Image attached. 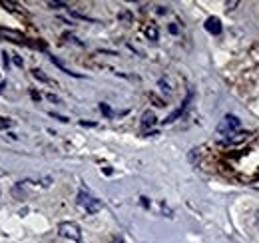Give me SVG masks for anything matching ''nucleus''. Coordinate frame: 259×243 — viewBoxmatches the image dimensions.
Instances as JSON below:
<instances>
[{
  "label": "nucleus",
  "instance_id": "6",
  "mask_svg": "<svg viewBox=\"0 0 259 243\" xmlns=\"http://www.w3.org/2000/svg\"><path fill=\"white\" fill-rule=\"evenodd\" d=\"M154 124H156V116L152 112H146L142 116V126H154Z\"/></svg>",
  "mask_w": 259,
  "mask_h": 243
},
{
  "label": "nucleus",
  "instance_id": "3",
  "mask_svg": "<svg viewBox=\"0 0 259 243\" xmlns=\"http://www.w3.org/2000/svg\"><path fill=\"white\" fill-rule=\"evenodd\" d=\"M78 204H80L88 213H96L102 210V201L96 199V197H92V195L86 193V191H80V193H78Z\"/></svg>",
  "mask_w": 259,
  "mask_h": 243
},
{
  "label": "nucleus",
  "instance_id": "4",
  "mask_svg": "<svg viewBox=\"0 0 259 243\" xmlns=\"http://www.w3.org/2000/svg\"><path fill=\"white\" fill-rule=\"evenodd\" d=\"M205 30L211 32V34H220V32H222V22H220L218 18L211 16V18L205 20Z\"/></svg>",
  "mask_w": 259,
  "mask_h": 243
},
{
  "label": "nucleus",
  "instance_id": "5",
  "mask_svg": "<svg viewBox=\"0 0 259 243\" xmlns=\"http://www.w3.org/2000/svg\"><path fill=\"white\" fill-rule=\"evenodd\" d=\"M247 132H235V134H231V136H227L226 142L227 144H241V142H245L247 140Z\"/></svg>",
  "mask_w": 259,
  "mask_h": 243
},
{
  "label": "nucleus",
  "instance_id": "8",
  "mask_svg": "<svg viewBox=\"0 0 259 243\" xmlns=\"http://www.w3.org/2000/svg\"><path fill=\"white\" fill-rule=\"evenodd\" d=\"M32 74H34V76H36V78H40L42 82H48V78H46V76H44V74H42L40 70H32Z\"/></svg>",
  "mask_w": 259,
  "mask_h": 243
},
{
  "label": "nucleus",
  "instance_id": "1",
  "mask_svg": "<svg viewBox=\"0 0 259 243\" xmlns=\"http://www.w3.org/2000/svg\"><path fill=\"white\" fill-rule=\"evenodd\" d=\"M58 233L64 239H70V241H80L82 239V229L74 221H62V223H58Z\"/></svg>",
  "mask_w": 259,
  "mask_h": 243
},
{
  "label": "nucleus",
  "instance_id": "2",
  "mask_svg": "<svg viewBox=\"0 0 259 243\" xmlns=\"http://www.w3.org/2000/svg\"><path fill=\"white\" fill-rule=\"evenodd\" d=\"M239 126H241V122H239L237 116L227 114L226 118L218 124V132H220V134H224V136H231V134H235V132L239 130Z\"/></svg>",
  "mask_w": 259,
  "mask_h": 243
},
{
  "label": "nucleus",
  "instance_id": "10",
  "mask_svg": "<svg viewBox=\"0 0 259 243\" xmlns=\"http://www.w3.org/2000/svg\"><path fill=\"white\" fill-rule=\"evenodd\" d=\"M249 185H251L253 189H257V191H259V180H255V182H251V183H249Z\"/></svg>",
  "mask_w": 259,
  "mask_h": 243
},
{
  "label": "nucleus",
  "instance_id": "9",
  "mask_svg": "<svg viewBox=\"0 0 259 243\" xmlns=\"http://www.w3.org/2000/svg\"><path fill=\"white\" fill-rule=\"evenodd\" d=\"M100 108H102V112H104V114H110V108H108V106H106V104H102V106H100Z\"/></svg>",
  "mask_w": 259,
  "mask_h": 243
},
{
  "label": "nucleus",
  "instance_id": "7",
  "mask_svg": "<svg viewBox=\"0 0 259 243\" xmlns=\"http://www.w3.org/2000/svg\"><path fill=\"white\" fill-rule=\"evenodd\" d=\"M146 36H148L150 40H158V36H160V34H158V28H156V26H148V28H146Z\"/></svg>",
  "mask_w": 259,
  "mask_h": 243
}]
</instances>
